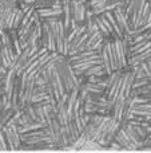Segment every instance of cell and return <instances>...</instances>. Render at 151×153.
<instances>
[{"label":"cell","instance_id":"cell-1","mask_svg":"<svg viewBox=\"0 0 151 153\" xmlns=\"http://www.w3.org/2000/svg\"><path fill=\"white\" fill-rule=\"evenodd\" d=\"M56 69H58V73L60 75L62 81H63V85L66 87V91L70 93L74 89H79L80 83H79V78L78 75L74 73L71 67V63L66 61V58L60 59L59 62H56Z\"/></svg>","mask_w":151,"mask_h":153},{"label":"cell","instance_id":"cell-2","mask_svg":"<svg viewBox=\"0 0 151 153\" xmlns=\"http://www.w3.org/2000/svg\"><path fill=\"white\" fill-rule=\"evenodd\" d=\"M112 48L115 53V58H117V65H118V70H128V65H127V56H126L125 48H123V43H122V38H114L112 40Z\"/></svg>","mask_w":151,"mask_h":153},{"label":"cell","instance_id":"cell-3","mask_svg":"<svg viewBox=\"0 0 151 153\" xmlns=\"http://www.w3.org/2000/svg\"><path fill=\"white\" fill-rule=\"evenodd\" d=\"M134 73L133 69H128L126 71H123L122 74V83H120V89L118 93V97H123V98H128L130 97L131 89H133V83H134Z\"/></svg>","mask_w":151,"mask_h":153},{"label":"cell","instance_id":"cell-4","mask_svg":"<svg viewBox=\"0 0 151 153\" xmlns=\"http://www.w3.org/2000/svg\"><path fill=\"white\" fill-rule=\"evenodd\" d=\"M112 13L115 16V20H117L118 26H119L120 31H122L123 36H125L126 32L130 31V26H128V22H127V16H126V12H125V4H119L112 10Z\"/></svg>","mask_w":151,"mask_h":153},{"label":"cell","instance_id":"cell-5","mask_svg":"<svg viewBox=\"0 0 151 153\" xmlns=\"http://www.w3.org/2000/svg\"><path fill=\"white\" fill-rule=\"evenodd\" d=\"M114 141L118 143L120 146H122V149H126V151H135V149H138V146L134 145V144L131 143V140L128 138V136L126 134V132L122 128V125H120V128L118 129L117 134L114 136Z\"/></svg>","mask_w":151,"mask_h":153},{"label":"cell","instance_id":"cell-6","mask_svg":"<svg viewBox=\"0 0 151 153\" xmlns=\"http://www.w3.org/2000/svg\"><path fill=\"white\" fill-rule=\"evenodd\" d=\"M36 13L40 19L45 18H62V8L55 7H44V8H36Z\"/></svg>","mask_w":151,"mask_h":153},{"label":"cell","instance_id":"cell-7","mask_svg":"<svg viewBox=\"0 0 151 153\" xmlns=\"http://www.w3.org/2000/svg\"><path fill=\"white\" fill-rule=\"evenodd\" d=\"M150 58H151V48L143 51V53H141V54H136V55H131L130 58L127 59V65H128V67H133V66H136V65L142 63V62L147 61V59H150Z\"/></svg>","mask_w":151,"mask_h":153},{"label":"cell","instance_id":"cell-8","mask_svg":"<svg viewBox=\"0 0 151 153\" xmlns=\"http://www.w3.org/2000/svg\"><path fill=\"white\" fill-rule=\"evenodd\" d=\"M79 87L87 90V91L91 93V94H104V93H106V86L102 83H92V82L86 81V82H83Z\"/></svg>","mask_w":151,"mask_h":153},{"label":"cell","instance_id":"cell-9","mask_svg":"<svg viewBox=\"0 0 151 153\" xmlns=\"http://www.w3.org/2000/svg\"><path fill=\"white\" fill-rule=\"evenodd\" d=\"M16 8H18V5L13 8H5V10L3 11V13H4V22H5V30H7V31L13 30L12 26H13V19H15Z\"/></svg>","mask_w":151,"mask_h":153},{"label":"cell","instance_id":"cell-10","mask_svg":"<svg viewBox=\"0 0 151 153\" xmlns=\"http://www.w3.org/2000/svg\"><path fill=\"white\" fill-rule=\"evenodd\" d=\"M0 62H1V66L5 67V69H11L13 66V62H12V58H11L10 53H8V48L7 46H3L0 48Z\"/></svg>","mask_w":151,"mask_h":153},{"label":"cell","instance_id":"cell-11","mask_svg":"<svg viewBox=\"0 0 151 153\" xmlns=\"http://www.w3.org/2000/svg\"><path fill=\"white\" fill-rule=\"evenodd\" d=\"M84 76H90V75H107L106 70H104V66L103 63H99V65H95V66H91L90 69H87L84 73H83Z\"/></svg>","mask_w":151,"mask_h":153},{"label":"cell","instance_id":"cell-12","mask_svg":"<svg viewBox=\"0 0 151 153\" xmlns=\"http://www.w3.org/2000/svg\"><path fill=\"white\" fill-rule=\"evenodd\" d=\"M3 132H4V136H5V141H7V146L10 151H16V146H15V138H13V134H12V130H11L10 126L4 125L3 126Z\"/></svg>","mask_w":151,"mask_h":153},{"label":"cell","instance_id":"cell-13","mask_svg":"<svg viewBox=\"0 0 151 153\" xmlns=\"http://www.w3.org/2000/svg\"><path fill=\"white\" fill-rule=\"evenodd\" d=\"M103 15L106 16V18L108 19V22L111 23V26H112V28H114V31H115V34H117V36H118V38H123V34H122V31H120L119 26H118L117 20H115V16H114V13H112V11H107V12H103Z\"/></svg>","mask_w":151,"mask_h":153},{"label":"cell","instance_id":"cell-14","mask_svg":"<svg viewBox=\"0 0 151 153\" xmlns=\"http://www.w3.org/2000/svg\"><path fill=\"white\" fill-rule=\"evenodd\" d=\"M31 122H35V121L23 110V113L20 114V117H19L18 121H16V125H18V126H24V125H28V124H31Z\"/></svg>","mask_w":151,"mask_h":153},{"label":"cell","instance_id":"cell-15","mask_svg":"<svg viewBox=\"0 0 151 153\" xmlns=\"http://www.w3.org/2000/svg\"><path fill=\"white\" fill-rule=\"evenodd\" d=\"M23 15H24V11L21 10L20 7L16 8L15 19H13V26H12L13 30H18L19 28V26H20V23H21V19H23Z\"/></svg>","mask_w":151,"mask_h":153},{"label":"cell","instance_id":"cell-16","mask_svg":"<svg viewBox=\"0 0 151 153\" xmlns=\"http://www.w3.org/2000/svg\"><path fill=\"white\" fill-rule=\"evenodd\" d=\"M110 1H115V0H88L87 4H88V7H90L91 10H94V8L102 7V5L107 4V3H110Z\"/></svg>","mask_w":151,"mask_h":153},{"label":"cell","instance_id":"cell-17","mask_svg":"<svg viewBox=\"0 0 151 153\" xmlns=\"http://www.w3.org/2000/svg\"><path fill=\"white\" fill-rule=\"evenodd\" d=\"M0 151H8L7 141H5V136L3 132V126L0 125Z\"/></svg>","mask_w":151,"mask_h":153},{"label":"cell","instance_id":"cell-18","mask_svg":"<svg viewBox=\"0 0 151 153\" xmlns=\"http://www.w3.org/2000/svg\"><path fill=\"white\" fill-rule=\"evenodd\" d=\"M16 1H18V4H19V3H23V0H16Z\"/></svg>","mask_w":151,"mask_h":153}]
</instances>
